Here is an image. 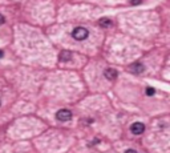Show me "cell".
Listing matches in <instances>:
<instances>
[{
  "instance_id": "obj_1",
  "label": "cell",
  "mask_w": 170,
  "mask_h": 153,
  "mask_svg": "<svg viewBox=\"0 0 170 153\" xmlns=\"http://www.w3.org/2000/svg\"><path fill=\"white\" fill-rule=\"evenodd\" d=\"M88 36H89V32L86 28H84V27H77V28H75L72 31V38L76 39L77 41L85 40Z\"/></svg>"
},
{
  "instance_id": "obj_2",
  "label": "cell",
  "mask_w": 170,
  "mask_h": 153,
  "mask_svg": "<svg viewBox=\"0 0 170 153\" xmlns=\"http://www.w3.org/2000/svg\"><path fill=\"white\" fill-rule=\"evenodd\" d=\"M56 118L58 121H69L72 118V112L68 111V109H60L57 113H56Z\"/></svg>"
},
{
  "instance_id": "obj_3",
  "label": "cell",
  "mask_w": 170,
  "mask_h": 153,
  "mask_svg": "<svg viewBox=\"0 0 170 153\" xmlns=\"http://www.w3.org/2000/svg\"><path fill=\"white\" fill-rule=\"evenodd\" d=\"M129 71L132 73L138 75V73H142L145 71V67H144V64H141V63H133L129 65Z\"/></svg>"
},
{
  "instance_id": "obj_4",
  "label": "cell",
  "mask_w": 170,
  "mask_h": 153,
  "mask_svg": "<svg viewBox=\"0 0 170 153\" xmlns=\"http://www.w3.org/2000/svg\"><path fill=\"white\" fill-rule=\"evenodd\" d=\"M130 130L133 134H142L145 132V125L142 122H134L130 127Z\"/></svg>"
},
{
  "instance_id": "obj_5",
  "label": "cell",
  "mask_w": 170,
  "mask_h": 153,
  "mask_svg": "<svg viewBox=\"0 0 170 153\" xmlns=\"http://www.w3.org/2000/svg\"><path fill=\"white\" fill-rule=\"evenodd\" d=\"M104 76L108 79V80L113 81V80H116V79H117V76H118V73H117L116 69H113V68H108V69H105Z\"/></svg>"
},
{
  "instance_id": "obj_6",
  "label": "cell",
  "mask_w": 170,
  "mask_h": 153,
  "mask_svg": "<svg viewBox=\"0 0 170 153\" xmlns=\"http://www.w3.org/2000/svg\"><path fill=\"white\" fill-rule=\"evenodd\" d=\"M70 59H72V53L68 51H63L60 52V55H58V60L60 61H69Z\"/></svg>"
},
{
  "instance_id": "obj_7",
  "label": "cell",
  "mask_w": 170,
  "mask_h": 153,
  "mask_svg": "<svg viewBox=\"0 0 170 153\" xmlns=\"http://www.w3.org/2000/svg\"><path fill=\"white\" fill-rule=\"evenodd\" d=\"M98 26L101 28H108V27L112 26V20L108 19V17H103V19H100V21H98Z\"/></svg>"
},
{
  "instance_id": "obj_8",
  "label": "cell",
  "mask_w": 170,
  "mask_h": 153,
  "mask_svg": "<svg viewBox=\"0 0 170 153\" xmlns=\"http://www.w3.org/2000/svg\"><path fill=\"white\" fill-rule=\"evenodd\" d=\"M154 93H156V89H154V88H151V87L146 88V94H148V96H153Z\"/></svg>"
},
{
  "instance_id": "obj_9",
  "label": "cell",
  "mask_w": 170,
  "mask_h": 153,
  "mask_svg": "<svg viewBox=\"0 0 170 153\" xmlns=\"http://www.w3.org/2000/svg\"><path fill=\"white\" fill-rule=\"evenodd\" d=\"M130 3H132L133 5H136V4H140V3H141V0H132Z\"/></svg>"
},
{
  "instance_id": "obj_10",
  "label": "cell",
  "mask_w": 170,
  "mask_h": 153,
  "mask_svg": "<svg viewBox=\"0 0 170 153\" xmlns=\"http://www.w3.org/2000/svg\"><path fill=\"white\" fill-rule=\"evenodd\" d=\"M4 23H5L4 16H3V15H0V24H4Z\"/></svg>"
},
{
  "instance_id": "obj_11",
  "label": "cell",
  "mask_w": 170,
  "mask_h": 153,
  "mask_svg": "<svg viewBox=\"0 0 170 153\" xmlns=\"http://www.w3.org/2000/svg\"><path fill=\"white\" fill-rule=\"evenodd\" d=\"M125 153H137V152H136L134 149H128V151H126Z\"/></svg>"
},
{
  "instance_id": "obj_12",
  "label": "cell",
  "mask_w": 170,
  "mask_h": 153,
  "mask_svg": "<svg viewBox=\"0 0 170 153\" xmlns=\"http://www.w3.org/2000/svg\"><path fill=\"white\" fill-rule=\"evenodd\" d=\"M0 57H3V51L0 50Z\"/></svg>"
}]
</instances>
